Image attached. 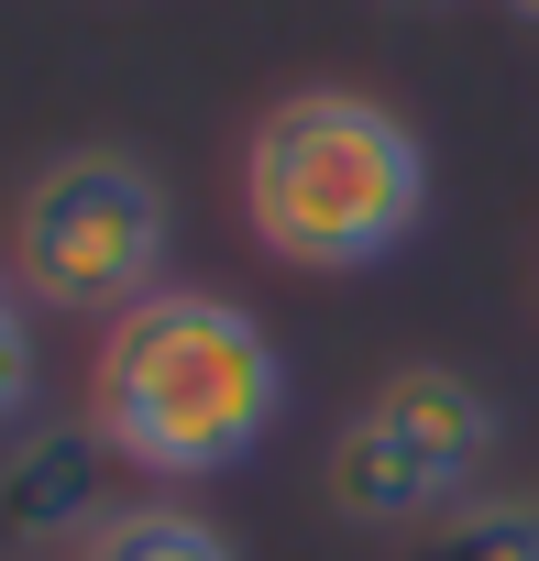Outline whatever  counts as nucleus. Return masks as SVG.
<instances>
[{"mask_svg": "<svg viewBox=\"0 0 539 561\" xmlns=\"http://www.w3.org/2000/svg\"><path fill=\"white\" fill-rule=\"evenodd\" d=\"M89 419L133 473L198 484L264 451V430L287 419V353L242 298L209 287H154L133 320L100 331Z\"/></svg>", "mask_w": 539, "mask_h": 561, "instance_id": "nucleus-1", "label": "nucleus"}, {"mask_svg": "<svg viewBox=\"0 0 539 561\" xmlns=\"http://www.w3.org/2000/svg\"><path fill=\"white\" fill-rule=\"evenodd\" d=\"M418 209H429V154L364 89H298L242 144V220L276 264L364 275L418 231Z\"/></svg>", "mask_w": 539, "mask_h": 561, "instance_id": "nucleus-2", "label": "nucleus"}, {"mask_svg": "<svg viewBox=\"0 0 539 561\" xmlns=\"http://www.w3.org/2000/svg\"><path fill=\"white\" fill-rule=\"evenodd\" d=\"M165 187L144 154L122 144H78L56 154L23 209H12V275L23 309H67V320H133L165 287Z\"/></svg>", "mask_w": 539, "mask_h": 561, "instance_id": "nucleus-3", "label": "nucleus"}, {"mask_svg": "<svg viewBox=\"0 0 539 561\" xmlns=\"http://www.w3.org/2000/svg\"><path fill=\"white\" fill-rule=\"evenodd\" d=\"M495 440H506V419L473 375L397 364L364 397V419L331 440V506L353 528H440L473 495V473L495 462Z\"/></svg>", "mask_w": 539, "mask_h": 561, "instance_id": "nucleus-4", "label": "nucleus"}, {"mask_svg": "<svg viewBox=\"0 0 539 561\" xmlns=\"http://www.w3.org/2000/svg\"><path fill=\"white\" fill-rule=\"evenodd\" d=\"M111 462H122V451L100 440V419L23 430L12 462H0V539H12V550H89V539L122 517Z\"/></svg>", "mask_w": 539, "mask_h": 561, "instance_id": "nucleus-5", "label": "nucleus"}, {"mask_svg": "<svg viewBox=\"0 0 539 561\" xmlns=\"http://www.w3.org/2000/svg\"><path fill=\"white\" fill-rule=\"evenodd\" d=\"M78 561H242V550H231L198 506H122Z\"/></svg>", "mask_w": 539, "mask_h": 561, "instance_id": "nucleus-6", "label": "nucleus"}, {"mask_svg": "<svg viewBox=\"0 0 539 561\" xmlns=\"http://www.w3.org/2000/svg\"><path fill=\"white\" fill-rule=\"evenodd\" d=\"M418 561H539V506H517V495L451 506V517L418 539Z\"/></svg>", "mask_w": 539, "mask_h": 561, "instance_id": "nucleus-7", "label": "nucleus"}, {"mask_svg": "<svg viewBox=\"0 0 539 561\" xmlns=\"http://www.w3.org/2000/svg\"><path fill=\"white\" fill-rule=\"evenodd\" d=\"M45 386V353H34V309L23 298H0V430H12Z\"/></svg>", "mask_w": 539, "mask_h": 561, "instance_id": "nucleus-8", "label": "nucleus"}, {"mask_svg": "<svg viewBox=\"0 0 539 561\" xmlns=\"http://www.w3.org/2000/svg\"><path fill=\"white\" fill-rule=\"evenodd\" d=\"M506 12H517V23H539V0H506Z\"/></svg>", "mask_w": 539, "mask_h": 561, "instance_id": "nucleus-9", "label": "nucleus"}, {"mask_svg": "<svg viewBox=\"0 0 539 561\" xmlns=\"http://www.w3.org/2000/svg\"><path fill=\"white\" fill-rule=\"evenodd\" d=\"M0 298H12V287H0Z\"/></svg>", "mask_w": 539, "mask_h": 561, "instance_id": "nucleus-10", "label": "nucleus"}]
</instances>
